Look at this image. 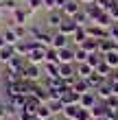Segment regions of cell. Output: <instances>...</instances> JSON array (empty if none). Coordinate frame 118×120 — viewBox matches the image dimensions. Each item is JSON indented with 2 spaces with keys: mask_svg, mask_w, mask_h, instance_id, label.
Listing matches in <instances>:
<instances>
[{
  "mask_svg": "<svg viewBox=\"0 0 118 120\" xmlns=\"http://www.w3.org/2000/svg\"><path fill=\"white\" fill-rule=\"evenodd\" d=\"M42 74H44L42 66H35V63H29V61H26V66H24V70H22V79H24V81L37 83V81L42 79Z\"/></svg>",
  "mask_w": 118,
  "mask_h": 120,
  "instance_id": "6da1fadb",
  "label": "cell"
},
{
  "mask_svg": "<svg viewBox=\"0 0 118 120\" xmlns=\"http://www.w3.org/2000/svg\"><path fill=\"white\" fill-rule=\"evenodd\" d=\"M26 61H29V63H35V66H44V61H46V48L37 44V46L29 52Z\"/></svg>",
  "mask_w": 118,
  "mask_h": 120,
  "instance_id": "7a4b0ae2",
  "label": "cell"
},
{
  "mask_svg": "<svg viewBox=\"0 0 118 120\" xmlns=\"http://www.w3.org/2000/svg\"><path fill=\"white\" fill-rule=\"evenodd\" d=\"M64 20H66L64 11H50V13L46 15V26H48V29H55V31H59V26L64 24Z\"/></svg>",
  "mask_w": 118,
  "mask_h": 120,
  "instance_id": "3957f363",
  "label": "cell"
},
{
  "mask_svg": "<svg viewBox=\"0 0 118 120\" xmlns=\"http://www.w3.org/2000/svg\"><path fill=\"white\" fill-rule=\"evenodd\" d=\"M35 11H31L29 7H20L18 11H13L11 15H13V20H11V24H26L29 22V18L33 15Z\"/></svg>",
  "mask_w": 118,
  "mask_h": 120,
  "instance_id": "277c9868",
  "label": "cell"
},
{
  "mask_svg": "<svg viewBox=\"0 0 118 120\" xmlns=\"http://www.w3.org/2000/svg\"><path fill=\"white\" fill-rule=\"evenodd\" d=\"M61 11H64V15H66V18H74V15H79V13L83 11V4L79 2V0H68Z\"/></svg>",
  "mask_w": 118,
  "mask_h": 120,
  "instance_id": "5b68a950",
  "label": "cell"
},
{
  "mask_svg": "<svg viewBox=\"0 0 118 120\" xmlns=\"http://www.w3.org/2000/svg\"><path fill=\"white\" fill-rule=\"evenodd\" d=\"M70 46V37L68 35H64V33H55L53 35V41H50V48H55V50H61V48H68Z\"/></svg>",
  "mask_w": 118,
  "mask_h": 120,
  "instance_id": "8992f818",
  "label": "cell"
},
{
  "mask_svg": "<svg viewBox=\"0 0 118 120\" xmlns=\"http://www.w3.org/2000/svg\"><path fill=\"white\" fill-rule=\"evenodd\" d=\"M96 103H99V96H96L94 92H85V94H81V98H79V105L83 109H92Z\"/></svg>",
  "mask_w": 118,
  "mask_h": 120,
  "instance_id": "52a82bcc",
  "label": "cell"
},
{
  "mask_svg": "<svg viewBox=\"0 0 118 120\" xmlns=\"http://www.w3.org/2000/svg\"><path fill=\"white\" fill-rule=\"evenodd\" d=\"M77 29H79L77 20H74V18H66V20H64V24L59 26V33H64V35H68V37H72Z\"/></svg>",
  "mask_w": 118,
  "mask_h": 120,
  "instance_id": "ba28073f",
  "label": "cell"
},
{
  "mask_svg": "<svg viewBox=\"0 0 118 120\" xmlns=\"http://www.w3.org/2000/svg\"><path fill=\"white\" fill-rule=\"evenodd\" d=\"M57 61H59V66L61 63H74V48L72 46H68V48H61V50H57Z\"/></svg>",
  "mask_w": 118,
  "mask_h": 120,
  "instance_id": "9c48e42d",
  "label": "cell"
},
{
  "mask_svg": "<svg viewBox=\"0 0 118 120\" xmlns=\"http://www.w3.org/2000/svg\"><path fill=\"white\" fill-rule=\"evenodd\" d=\"M42 70H44L46 79H57L59 76V63L57 61H46L44 66H42Z\"/></svg>",
  "mask_w": 118,
  "mask_h": 120,
  "instance_id": "30bf717a",
  "label": "cell"
},
{
  "mask_svg": "<svg viewBox=\"0 0 118 120\" xmlns=\"http://www.w3.org/2000/svg\"><path fill=\"white\" fill-rule=\"evenodd\" d=\"M70 39L74 41V46H77V48H81V46H83V41L88 39V31H85V26H79V29L74 31V35H72Z\"/></svg>",
  "mask_w": 118,
  "mask_h": 120,
  "instance_id": "8fae6325",
  "label": "cell"
},
{
  "mask_svg": "<svg viewBox=\"0 0 118 120\" xmlns=\"http://www.w3.org/2000/svg\"><path fill=\"white\" fill-rule=\"evenodd\" d=\"M74 68H77V79H90V74L94 72V68L88 66L85 61H83V63H77Z\"/></svg>",
  "mask_w": 118,
  "mask_h": 120,
  "instance_id": "7c38bea8",
  "label": "cell"
},
{
  "mask_svg": "<svg viewBox=\"0 0 118 120\" xmlns=\"http://www.w3.org/2000/svg\"><path fill=\"white\" fill-rule=\"evenodd\" d=\"M99 50L103 52V55H107V52H112V50H118V44L114 39H101V44H99Z\"/></svg>",
  "mask_w": 118,
  "mask_h": 120,
  "instance_id": "4fadbf2b",
  "label": "cell"
},
{
  "mask_svg": "<svg viewBox=\"0 0 118 120\" xmlns=\"http://www.w3.org/2000/svg\"><path fill=\"white\" fill-rule=\"evenodd\" d=\"M72 90L77 92L79 96H81V94H85V92H92V90H90L88 79H77V81H74V85H72Z\"/></svg>",
  "mask_w": 118,
  "mask_h": 120,
  "instance_id": "5bb4252c",
  "label": "cell"
},
{
  "mask_svg": "<svg viewBox=\"0 0 118 120\" xmlns=\"http://www.w3.org/2000/svg\"><path fill=\"white\" fill-rule=\"evenodd\" d=\"M2 35H4V39H7V46H15L18 41H20V37L15 35V31H13V26L4 29V31H2Z\"/></svg>",
  "mask_w": 118,
  "mask_h": 120,
  "instance_id": "9a60e30c",
  "label": "cell"
},
{
  "mask_svg": "<svg viewBox=\"0 0 118 120\" xmlns=\"http://www.w3.org/2000/svg\"><path fill=\"white\" fill-rule=\"evenodd\" d=\"M99 44H101V41L99 39H94V37H88L85 41H83V50H85V52H99Z\"/></svg>",
  "mask_w": 118,
  "mask_h": 120,
  "instance_id": "2e32d148",
  "label": "cell"
},
{
  "mask_svg": "<svg viewBox=\"0 0 118 120\" xmlns=\"http://www.w3.org/2000/svg\"><path fill=\"white\" fill-rule=\"evenodd\" d=\"M79 109H81L79 105H66L61 114H64V118H66V120H74V118H77V114H79Z\"/></svg>",
  "mask_w": 118,
  "mask_h": 120,
  "instance_id": "e0dca14e",
  "label": "cell"
},
{
  "mask_svg": "<svg viewBox=\"0 0 118 120\" xmlns=\"http://www.w3.org/2000/svg\"><path fill=\"white\" fill-rule=\"evenodd\" d=\"M101 61H103V52H101V50H99V52H90V55H88V59H85V63H88V66H92L94 70L99 68V63H101Z\"/></svg>",
  "mask_w": 118,
  "mask_h": 120,
  "instance_id": "ac0fdd59",
  "label": "cell"
},
{
  "mask_svg": "<svg viewBox=\"0 0 118 120\" xmlns=\"http://www.w3.org/2000/svg\"><path fill=\"white\" fill-rule=\"evenodd\" d=\"M103 61H105L112 70H114V68H118V50H112V52L103 55Z\"/></svg>",
  "mask_w": 118,
  "mask_h": 120,
  "instance_id": "d6986e66",
  "label": "cell"
},
{
  "mask_svg": "<svg viewBox=\"0 0 118 120\" xmlns=\"http://www.w3.org/2000/svg\"><path fill=\"white\" fill-rule=\"evenodd\" d=\"M13 57H15V50H13V46H7L0 50V63H9Z\"/></svg>",
  "mask_w": 118,
  "mask_h": 120,
  "instance_id": "ffe728a7",
  "label": "cell"
},
{
  "mask_svg": "<svg viewBox=\"0 0 118 120\" xmlns=\"http://www.w3.org/2000/svg\"><path fill=\"white\" fill-rule=\"evenodd\" d=\"M46 105L50 107V111H53V114H61V111H64V107H66V105L61 103V98H55V101H48Z\"/></svg>",
  "mask_w": 118,
  "mask_h": 120,
  "instance_id": "44dd1931",
  "label": "cell"
},
{
  "mask_svg": "<svg viewBox=\"0 0 118 120\" xmlns=\"http://www.w3.org/2000/svg\"><path fill=\"white\" fill-rule=\"evenodd\" d=\"M96 72H99L103 79H109V76H112V68H109L105 61H101V63H99V68H96Z\"/></svg>",
  "mask_w": 118,
  "mask_h": 120,
  "instance_id": "7402d4cb",
  "label": "cell"
},
{
  "mask_svg": "<svg viewBox=\"0 0 118 120\" xmlns=\"http://www.w3.org/2000/svg\"><path fill=\"white\" fill-rule=\"evenodd\" d=\"M35 116H39V118L48 120V118L53 116V111H50V107H48V105L44 103V105H39V107H37V114H35Z\"/></svg>",
  "mask_w": 118,
  "mask_h": 120,
  "instance_id": "603a6c76",
  "label": "cell"
},
{
  "mask_svg": "<svg viewBox=\"0 0 118 120\" xmlns=\"http://www.w3.org/2000/svg\"><path fill=\"white\" fill-rule=\"evenodd\" d=\"M88 55L90 52H85L83 48H74V63H83V61L88 59Z\"/></svg>",
  "mask_w": 118,
  "mask_h": 120,
  "instance_id": "cb8c5ba5",
  "label": "cell"
},
{
  "mask_svg": "<svg viewBox=\"0 0 118 120\" xmlns=\"http://www.w3.org/2000/svg\"><path fill=\"white\" fill-rule=\"evenodd\" d=\"M20 9V7H18V2H15V0H2V11H18Z\"/></svg>",
  "mask_w": 118,
  "mask_h": 120,
  "instance_id": "d4e9b609",
  "label": "cell"
},
{
  "mask_svg": "<svg viewBox=\"0 0 118 120\" xmlns=\"http://www.w3.org/2000/svg\"><path fill=\"white\" fill-rule=\"evenodd\" d=\"M79 107H81V105H79ZM74 120H92V114H90V109H83V107H81Z\"/></svg>",
  "mask_w": 118,
  "mask_h": 120,
  "instance_id": "484cf974",
  "label": "cell"
},
{
  "mask_svg": "<svg viewBox=\"0 0 118 120\" xmlns=\"http://www.w3.org/2000/svg\"><path fill=\"white\" fill-rule=\"evenodd\" d=\"M26 4H29V9L31 11H37L44 7V0H26Z\"/></svg>",
  "mask_w": 118,
  "mask_h": 120,
  "instance_id": "4316f807",
  "label": "cell"
},
{
  "mask_svg": "<svg viewBox=\"0 0 118 120\" xmlns=\"http://www.w3.org/2000/svg\"><path fill=\"white\" fill-rule=\"evenodd\" d=\"M44 9H48V13L50 11H59L57 9V0H44Z\"/></svg>",
  "mask_w": 118,
  "mask_h": 120,
  "instance_id": "83f0119b",
  "label": "cell"
},
{
  "mask_svg": "<svg viewBox=\"0 0 118 120\" xmlns=\"http://www.w3.org/2000/svg\"><path fill=\"white\" fill-rule=\"evenodd\" d=\"M109 39H114L116 44H118V22L114 26H109Z\"/></svg>",
  "mask_w": 118,
  "mask_h": 120,
  "instance_id": "f1b7e54d",
  "label": "cell"
},
{
  "mask_svg": "<svg viewBox=\"0 0 118 120\" xmlns=\"http://www.w3.org/2000/svg\"><path fill=\"white\" fill-rule=\"evenodd\" d=\"M20 120H33V114H29L26 109H22L20 111Z\"/></svg>",
  "mask_w": 118,
  "mask_h": 120,
  "instance_id": "f546056e",
  "label": "cell"
},
{
  "mask_svg": "<svg viewBox=\"0 0 118 120\" xmlns=\"http://www.w3.org/2000/svg\"><path fill=\"white\" fill-rule=\"evenodd\" d=\"M2 48H7V39H4V35L0 33V50H2Z\"/></svg>",
  "mask_w": 118,
  "mask_h": 120,
  "instance_id": "4dcf8cb0",
  "label": "cell"
},
{
  "mask_svg": "<svg viewBox=\"0 0 118 120\" xmlns=\"http://www.w3.org/2000/svg\"><path fill=\"white\" fill-rule=\"evenodd\" d=\"M109 79H112V81H118V68L112 70V76H109Z\"/></svg>",
  "mask_w": 118,
  "mask_h": 120,
  "instance_id": "1f68e13d",
  "label": "cell"
},
{
  "mask_svg": "<svg viewBox=\"0 0 118 120\" xmlns=\"http://www.w3.org/2000/svg\"><path fill=\"white\" fill-rule=\"evenodd\" d=\"M66 2H68V0H57V9L61 11V9H64V4H66Z\"/></svg>",
  "mask_w": 118,
  "mask_h": 120,
  "instance_id": "d6a6232c",
  "label": "cell"
},
{
  "mask_svg": "<svg viewBox=\"0 0 118 120\" xmlns=\"http://www.w3.org/2000/svg\"><path fill=\"white\" fill-rule=\"evenodd\" d=\"M79 2H81L83 7H85V4H94V2H96V0H79Z\"/></svg>",
  "mask_w": 118,
  "mask_h": 120,
  "instance_id": "836d02e7",
  "label": "cell"
},
{
  "mask_svg": "<svg viewBox=\"0 0 118 120\" xmlns=\"http://www.w3.org/2000/svg\"><path fill=\"white\" fill-rule=\"evenodd\" d=\"M4 74V63H0V76Z\"/></svg>",
  "mask_w": 118,
  "mask_h": 120,
  "instance_id": "e575fe53",
  "label": "cell"
},
{
  "mask_svg": "<svg viewBox=\"0 0 118 120\" xmlns=\"http://www.w3.org/2000/svg\"><path fill=\"white\" fill-rule=\"evenodd\" d=\"M2 13H4V11H2V2H0V18H2Z\"/></svg>",
  "mask_w": 118,
  "mask_h": 120,
  "instance_id": "d590c367",
  "label": "cell"
},
{
  "mask_svg": "<svg viewBox=\"0 0 118 120\" xmlns=\"http://www.w3.org/2000/svg\"><path fill=\"white\" fill-rule=\"evenodd\" d=\"M33 120H44V118H39V116H33Z\"/></svg>",
  "mask_w": 118,
  "mask_h": 120,
  "instance_id": "8d00e7d4",
  "label": "cell"
},
{
  "mask_svg": "<svg viewBox=\"0 0 118 120\" xmlns=\"http://www.w3.org/2000/svg\"><path fill=\"white\" fill-rule=\"evenodd\" d=\"M48 120H59V118H55V116H50V118H48Z\"/></svg>",
  "mask_w": 118,
  "mask_h": 120,
  "instance_id": "74e56055",
  "label": "cell"
},
{
  "mask_svg": "<svg viewBox=\"0 0 118 120\" xmlns=\"http://www.w3.org/2000/svg\"><path fill=\"white\" fill-rule=\"evenodd\" d=\"M92 120H107V118H92Z\"/></svg>",
  "mask_w": 118,
  "mask_h": 120,
  "instance_id": "f35d334b",
  "label": "cell"
},
{
  "mask_svg": "<svg viewBox=\"0 0 118 120\" xmlns=\"http://www.w3.org/2000/svg\"><path fill=\"white\" fill-rule=\"evenodd\" d=\"M2 105H4V103H2V96H0V107H2Z\"/></svg>",
  "mask_w": 118,
  "mask_h": 120,
  "instance_id": "ab89813d",
  "label": "cell"
},
{
  "mask_svg": "<svg viewBox=\"0 0 118 120\" xmlns=\"http://www.w3.org/2000/svg\"><path fill=\"white\" fill-rule=\"evenodd\" d=\"M0 2H2V0H0Z\"/></svg>",
  "mask_w": 118,
  "mask_h": 120,
  "instance_id": "60d3db41",
  "label": "cell"
}]
</instances>
